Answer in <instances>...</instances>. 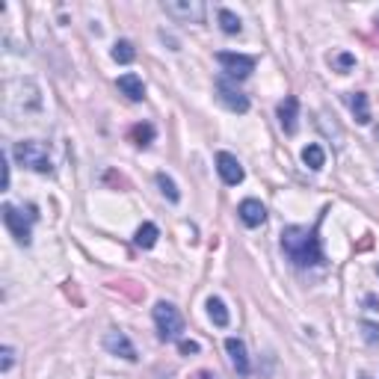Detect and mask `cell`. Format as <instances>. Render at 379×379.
<instances>
[{
    "mask_svg": "<svg viewBox=\"0 0 379 379\" xmlns=\"http://www.w3.org/2000/svg\"><path fill=\"white\" fill-rule=\"evenodd\" d=\"M297 119H300V101L293 95H288L282 104H278V122H282L285 134H297Z\"/></svg>",
    "mask_w": 379,
    "mask_h": 379,
    "instance_id": "obj_11",
    "label": "cell"
},
{
    "mask_svg": "<svg viewBox=\"0 0 379 379\" xmlns=\"http://www.w3.org/2000/svg\"><path fill=\"white\" fill-rule=\"evenodd\" d=\"M302 163L308 166V169H323L326 166V151H323L320 146H305L302 148Z\"/></svg>",
    "mask_w": 379,
    "mask_h": 379,
    "instance_id": "obj_16",
    "label": "cell"
},
{
    "mask_svg": "<svg viewBox=\"0 0 379 379\" xmlns=\"http://www.w3.org/2000/svg\"><path fill=\"white\" fill-rule=\"evenodd\" d=\"M116 86L128 101H143L146 98V83H143V77H136V75H122L116 80Z\"/></svg>",
    "mask_w": 379,
    "mask_h": 379,
    "instance_id": "obj_12",
    "label": "cell"
},
{
    "mask_svg": "<svg viewBox=\"0 0 379 379\" xmlns=\"http://www.w3.org/2000/svg\"><path fill=\"white\" fill-rule=\"evenodd\" d=\"M217 63L226 68V75L234 77V80H243V77H249L252 72H255V60L246 57V53H229V51H222V53H217Z\"/></svg>",
    "mask_w": 379,
    "mask_h": 379,
    "instance_id": "obj_6",
    "label": "cell"
},
{
    "mask_svg": "<svg viewBox=\"0 0 379 379\" xmlns=\"http://www.w3.org/2000/svg\"><path fill=\"white\" fill-rule=\"evenodd\" d=\"M178 349H181L184 356H190V353H199V344H195V341H181Z\"/></svg>",
    "mask_w": 379,
    "mask_h": 379,
    "instance_id": "obj_25",
    "label": "cell"
},
{
    "mask_svg": "<svg viewBox=\"0 0 379 379\" xmlns=\"http://www.w3.org/2000/svg\"><path fill=\"white\" fill-rule=\"evenodd\" d=\"M329 63H332L335 68H338V72H341V75H347V72H349V68H353V65H356V57H349V53H335V57H332Z\"/></svg>",
    "mask_w": 379,
    "mask_h": 379,
    "instance_id": "obj_23",
    "label": "cell"
},
{
    "mask_svg": "<svg viewBox=\"0 0 379 379\" xmlns=\"http://www.w3.org/2000/svg\"><path fill=\"white\" fill-rule=\"evenodd\" d=\"M217 101L226 110H231V113H246L249 110V98L240 89H234L231 83H226V80L217 83Z\"/></svg>",
    "mask_w": 379,
    "mask_h": 379,
    "instance_id": "obj_7",
    "label": "cell"
},
{
    "mask_svg": "<svg viewBox=\"0 0 379 379\" xmlns=\"http://www.w3.org/2000/svg\"><path fill=\"white\" fill-rule=\"evenodd\" d=\"M158 187H160V193L166 195V199H169V202H178L181 199V193H178V187H175V181L169 178V175H158Z\"/></svg>",
    "mask_w": 379,
    "mask_h": 379,
    "instance_id": "obj_21",
    "label": "cell"
},
{
    "mask_svg": "<svg viewBox=\"0 0 379 379\" xmlns=\"http://www.w3.org/2000/svg\"><path fill=\"white\" fill-rule=\"evenodd\" d=\"M219 27H222V33H229V36H234V33H240V18L234 15L231 9H219Z\"/></svg>",
    "mask_w": 379,
    "mask_h": 379,
    "instance_id": "obj_19",
    "label": "cell"
},
{
    "mask_svg": "<svg viewBox=\"0 0 379 379\" xmlns=\"http://www.w3.org/2000/svg\"><path fill=\"white\" fill-rule=\"evenodd\" d=\"M237 214H240L243 226H249V229L264 226V219H266V210H264V205H261L258 199H246V202H240V207H237Z\"/></svg>",
    "mask_w": 379,
    "mask_h": 379,
    "instance_id": "obj_10",
    "label": "cell"
},
{
    "mask_svg": "<svg viewBox=\"0 0 379 379\" xmlns=\"http://www.w3.org/2000/svg\"><path fill=\"white\" fill-rule=\"evenodd\" d=\"M163 9H166V15H172L178 21H190V24H202L205 12H207L202 0H166Z\"/></svg>",
    "mask_w": 379,
    "mask_h": 379,
    "instance_id": "obj_4",
    "label": "cell"
},
{
    "mask_svg": "<svg viewBox=\"0 0 379 379\" xmlns=\"http://www.w3.org/2000/svg\"><path fill=\"white\" fill-rule=\"evenodd\" d=\"M9 187V160L4 158V190Z\"/></svg>",
    "mask_w": 379,
    "mask_h": 379,
    "instance_id": "obj_27",
    "label": "cell"
},
{
    "mask_svg": "<svg viewBox=\"0 0 379 379\" xmlns=\"http://www.w3.org/2000/svg\"><path fill=\"white\" fill-rule=\"evenodd\" d=\"M15 160L27 169H33L39 175H53V163H51V151L45 143H39V139H21L15 143Z\"/></svg>",
    "mask_w": 379,
    "mask_h": 379,
    "instance_id": "obj_2",
    "label": "cell"
},
{
    "mask_svg": "<svg viewBox=\"0 0 379 379\" xmlns=\"http://www.w3.org/2000/svg\"><path fill=\"white\" fill-rule=\"evenodd\" d=\"M226 349H229V356H231V364H234V371L240 373V376H249V356H246V344L240 338H229L226 341Z\"/></svg>",
    "mask_w": 379,
    "mask_h": 379,
    "instance_id": "obj_13",
    "label": "cell"
},
{
    "mask_svg": "<svg viewBox=\"0 0 379 379\" xmlns=\"http://www.w3.org/2000/svg\"><path fill=\"white\" fill-rule=\"evenodd\" d=\"M158 237H160L158 226H154V222H146V226H139V229H136L134 243H136L139 249H151L154 243H158Z\"/></svg>",
    "mask_w": 379,
    "mask_h": 379,
    "instance_id": "obj_15",
    "label": "cell"
},
{
    "mask_svg": "<svg viewBox=\"0 0 379 379\" xmlns=\"http://www.w3.org/2000/svg\"><path fill=\"white\" fill-rule=\"evenodd\" d=\"M376 273H379V266H376Z\"/></svg>",
    "mask_w": 379,
    "mask_h": 379,
    "instance_id": "obj_29",
    "label": "cell"
},
{
    "mask_svg": "<svg viewBox=\"0 0 379 379\" xmlns=\"http://www.w3.org/2000/svg\"><path fill=\"white\" fill-rule=\"evenodd\" d=\"M104 347H107V353H113V356H122L124 361H136V349L134 344L128 341V335L124 332H107L104 335Z\"/></svg>",
    "mask_w": 379,
    "mask_h": 379,
    "instance_id": "obj_9",
    "label": "cell"
},
{
    "mask_svg": "<svg viewBox=\"0 0 379 379\" xmlns=\"http://www.w3.org/2000/svg\"><path fill=\"white\" fill-rule=\"evenodd\" d=\"M113 60L116 63H122V65H128V63H134L136 60V48L131 45V41H116V45H113Z\"/></svg>",
    "mask_w": 379,
    "mask_h": 379,
    "instance_id": "obj_18",
    "label": "cell"
},
{
    "mask_svg": "<svg viewBox=\"0 0 379 379\" xmlns=\"http://www.w3.org/2000/svg\"><path fill=\"white\" fill-rule=\"evenodd\" d=\"M131 139H134V146L146 148V146H151V139H154V128H151V124H134Z\"/></svg>",
    "mask_w": 379,
    "mask_h": 379,
    "instance_id": "obj_20",
    "label": "cell"
},
{
    "mask_svg": "<svg viewBox=\"0 0 379 379\" xmlns=\"http://www.w3.org/2000/svg\"><path fill=\"white\" fill-rule=\"evenodd\" d=\"M154 326H158L163 341H178L181 332H184V320H181L172 302H158L154 305Z\"/></svg>",
    "mask_w": 379,
    "mask_h": 379,
    "instance_id": "obj_3",
    "label": "cell"
},
{
    "mask_svg": "<svg viewBox=\"0 0 379 379\" xmlns=\"http://www.w3.org/2000/svg\"><path fill=\"white\" fill-rule=\"evenodd\" d=\"M12 361H15V349H12V347H4V364H0V368L9 371V368H12Z\"/></svg>",
    "mask_w": 379,
    "mask_h": 379,
    "instance_id": "obj_24",
    "label": "cell"
},
{
    "mask_svg": "<svg viewBox=\"0 0 379 379\" xmlns=\"http://www.w3.org/2000/svg\"><path fill=\"white\" fill-rule=\"evenodd\" d=\"M349 107H353V116H356L359 124H368V122H371L368 95H364V92H353V95H349Z\"/></svg>",
    "mask_w": 379,
    "mask_h": 379,
    "instance_id": "obj_14",
    "label": "cell"
},
{
    "mask_svg": "<svg viewBox=\"0 0 379 379\" xmlns=\"http://www.w3.org/2000/svg\"><path fill=\"white\" fill-rule=\"evenodd\" d=\"M282 249H285V255L297 266H317V264H323V249H320L317 229L288 226L282 231Z\"/></svg>",
    "mask_w": 379,
    "mask_h": 379,
    "instance_id": "obj_1",
    "label": "cell"
},
{
    "mask_svg": "<svg viewBox=\"0 0 379 379\" xmlns=\"http://www.w3.org/2000/svg\"><path fill=\"white\" fill-rule=\"evenodd\" d=\"M359 329H361V338L368 341L371 347H376V344H379V326H376V323L361 320V326H359Z\"/></svg>",
    "mask_w": 379,
    "mask_h": 379,
    "instance_id": "obj_22",
    "label": "cell"
},
{
    "mask_svg": "<svg viewBox=\"0 0 379 379\" xmlns=\"http://www.w3.org/2000/svg\"><path fill=\"white\" fill-rule=\"evenodd\" d=\"M33 219H36V217H27V219H24V214H21L15 205H4V222H6L9 234L15 237L21 246H27V243L33 240V231H30V222H33Z\"/></svg>",
    "mask_w": 379,
    "mask_h": 379,
    "instance_id": "obj_5",
    "label": "cell"
},
{
    "mask_svg": "<svg viewBox=\"0 0 379 379\" xmlns=\"http://www.w3.org/2000/svg\"><path fill=\"white\" fill-rule=\"evenodd\" d=\"M207 314H210V320L217 323V326H229V308H226V302H222L219 297H210L207 300Z\"/></svg>",
    "mask_w": 379,
    "mask_h": 379,
    "instance_id": "obj_17",
    "label": "cell"
},
{
    "mask_svg": "<svg viewBox=\"0 0 379 379\" xmlns=\"http://www.w3.org/2000/svg\"><path fill=\"white\" fill-rule=\"evenodd\" d=\"M359 379H371V376H368V373H361V376H359Z\"/></svg>",
    "mask_w": 379,
    "mask_h": 379,
    "instance_id": "obj_28",
    "label": "cell"
},
{
    "mask_svg": "<svg viewBox=\"0 0 379 379\" xmlns=\"http://www.w3.org/2000/svg\"><path fill=\"white\" fill-rule=\"evenodd\" d=\"M364 305H368V311H379V300L373 297V293H368V297H364Z\"/></svg>",
    "mask_w": 379,
    "mask_h": 379,
    "instance_id": "obj_26",
    "label": "cell"
},
{
    "mask_svg": "<svg viewBox=\"0 0 379 379\" xmlns=\"http://www.w3.org/2000/svg\"><path fill=\"white\" fill-rule=\"evenodd\" d=\"M217 172H219V178L226 181L229 187H237L243 181V166H240V160L234 158V154H229V151H219L217 154Z\"/></svg>",
    "mask_w": 379,
    "mask_h": 379,
    "instance_id": "obj_8",
    "label": "cell"
}]
</instances>
